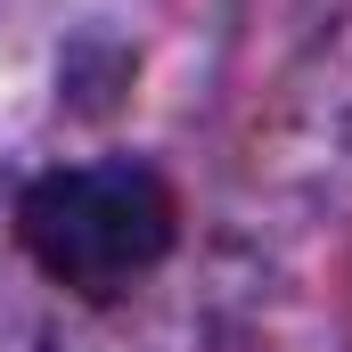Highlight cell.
<instances>
[{
  "label": "cell",
  "instance_id": "1",
  "mask_svg": "<svg viewBox=\"0 0 352 352\" xmlns=\"http://www.w3.org/2000/svg\"><path fill=\"white\" fill-rule=\"evenodd\" d=\"M180 205L156 164L140 156H98V164H58L16 197V246L50 287L107 311L123 303L148 270L173 254Z\"/></svg>",
  "mask_w": 352,
  "mask_h": 352
},
{
  "label": "cell",
  "instance_id": "2",
  "mask_svg": "<svg viewBox=\"0 0 352 352\" xmlns=\"http://www.w3.org/2000/svg\"><path fill=\"white\" fill-rule=\"evenodd\" d=\"M58 352H131V344H115V336H74V344H58Z\"/></svg>",
  "mask_w": 352,
  "mask_h": 352
}]
</instances>
